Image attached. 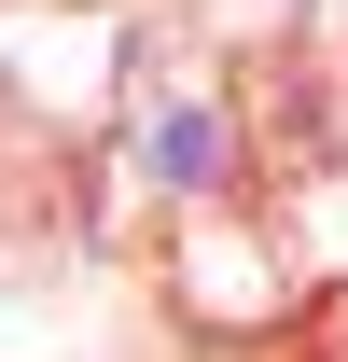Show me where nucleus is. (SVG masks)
I'll return each instance as SVG.
<instances>
[{
    "label": "nucleus",
    "instance_id": "1",
    "mask_svg": "<svg viewBox=\"0 0 348 362\" xmlns=\"http://www.w3.org/2000/svg\"><path fill=\"white\" fill-rule=\"evenodd\" d=\"M139 168L168 181V195H223V181H237V126H223L209 98H181V112L139 126Z\"/></svg>",
    "mask_w": 348,
    "mask_h": 362
}]
</instances>
